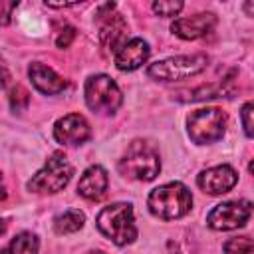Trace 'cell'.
Listing matches in <instances>:
<instances>
[{"label":"cell","instance_id":"obj_1","mask_svg":"<svg viewBox=\"0 0 254 254\" xmlns=\"http://www.w3.org/2000/svg\"><path fill=\"white\" fill-rule=\"evenodd\" d=\"M147 204L155 216L163 220H175L190 210L192 196L183 183H167L151 190Z\"/></svg>","mask_w":254,"mask_h":254},{"label":"cell","instance_id":"obj_2","mask_svg":"<svg viewBox=\"0 0 254 254\" xmlns=\"http://www.w3.org/2000/svg\"><path fill=\"white\" fill-rule=\"evenodd\" d=\"M97 228L113 244L125 246L137 238V226L133 220V208L127 202H115L105 206L97 214Z\"/></svg>","mask_w":254,"mask_h":254},{"label":"cell","instance_id":"obj_3","mask_svg":"<svg viewBox=\"0 0 254 254\" xmlns=\"http://www.w3.org/2000/svg\"><path fill=\"white\" fill-rule=\"evenodd\" d=\"M119 171L127 179L153 181L161 171V161L157 151L145 141H133L123 159L119 161Z\"/></svg>","mask_w":254,"mask_h":254},{"label":"cell","instance_id":"obj_4","mask_svg":"<svg viewBox=\"0 0 254 254\" xmlns=\"http://www.w3.org/2000/svg\"><path fill=\"white\" fill-rule=\"evenodd\" d=\"M208 65V58L204 54L192 56H175L163 62H155L147 67V75L159 81H181L198 75Z\"/></svg>","mask_w":254,"mask_h":254},{"label":"cell","instance_id":"obj_5","mask_svg":"<svg viewBox=\"0 0 254 254\" xmlns=\"http://www.w3.org/2000/svg\"><path fill=\"white\" fill-rule=\"evenodd\" d=\"M73 175V167L69 165V161L62 155V153H54L42 171H38L30 181H28V189L40 194H54L60 192L71 179Z\"/></svg>","mask_w":254,"mask_h":254},{"label":"cell","instance_id":"obj_6","mask_svg":"<svg viewBox=\"0 0 254 254\" xmlns=\"http://www.w3.org/2000/svg\"><path fill=\"white\" fill-rule=\"evenodd\" d=\"M189 135L194 143L206 145L214 143L224 135L226 129V113L218 107L196 109L189 115Z\"/></svg>","mask_w":254,"mask_h":254},{"label":"cell","instance_id":"obj_7","mask_svg":"<svg viewBox=\"0 0 254 254\" xmlns=\"http://www.w3.org/2000/svg\"><path fill=\"white\" fill-rule=\"evenodd\" d=\"M85 103L91 111L97 113H115L121 105V91L117 87V83L109 77V75H91L85 81Z\"/></svg>","mask_w":254,"mask_h":254},{"label":"cell","instance_id":"obj_8","mask_svg":"<svg viewBox=\"0 0 254 254\" xmlns=\"http://www.w3.org/2000/svg\"><path fill=\"white\" fill-rule=\"evenodd\" d=\"M115 4H103L97 12L99 24V44L105 54L117 56V52L127 44V22L121 14H111Z\"/></svg>","mask_w":254,"mask_h":254},{"label":"cell","instance_id":"obj_9","mask_svg":"<svg viewBox=\"0 0 254 254\" xmlns=\"http://www.w3.org/2000/svg\"><path fill=\"white\" fill-rule=\"evenodd\" d=\"M252 202L248 200H228V202H220L216 204L208 216H206V224L214 230H234L246 224V220L252 214Z\"/></svg>","mask_w":254,"mask_h":254},{"label":"cell","instance_id":"obj_10","mask_svg":"<svg viewBox=\"0 0 254 254\" xmlns=\"http://www.w3.org/2000/svg\"><path fill=\"white\" fill-rule=\"evenodd\" d=\"M91 129L89 123L79 113H69L54 125V137L62 145H81L89 139Z\"/></svg>","mask_w":254,"mask_h":254},{"label":"cell","instance_id":"obj_11","mask_svg":"<svg viewBox=\"0 0 254 254\" xmlns=\"http://www.w3.org/2000/svg\"><path fill=\"white\" fill-rule=\"evenodd\" d=\"M196 183L208 194H224V192H228L238 183V175H236V171L232 167L218 165V167H212V169L202 171L198 175Z\"/></svg>","mask_w":254,"mask_h":254},{"label":"cell","instance_id":"obj_12","mask_svg":"<svg viewBox=\"0 0 254 254\" xmlns=\"http://www.w3.org/2000/svg\"><path fill=\"white\" fill-rule=\"evenodd\" d=\"M216 24V18L214 14L210 12H200V14H194L190 18H179L173 22L171 30L173 34H177L179 38L183 40H196L204 34H208Z\"/></svg>","mask_w":254,"mask_h":254},{"label":"cell","instance_id":"obj_13","mask_svg":"<svg viewBox=\"0 0 254 254\" xmlns=\"http://www.w3.org/2000/svg\"><path fill=\"white\" fill-rule=\"evenodd\" d=\"M28 75H30L32 83L36 85V89L46 93V95H56V93H60V91H64L67 87V81L62 75H58L52 67L40 64V62L30 64Z\"/></svg>","mask_w":254,"mask_h":254},{"label":"cell","instance_id":"obj_14","mask_svg":"<svg viewBox=\"0 0 254 254\" xmlns=\"http://www.w3.org/2000/svg\"><path fill=\"white\" fill-rule=\"evenodd\" d=\"M149 44L141 38H133L129 40L115 56V65L121 69V71H133L137 67H141L147 58H149Z\"/></svg>","mask_w":254,"mask_h":254},{"label":"cell","instance_id":"obj_15","mask_svg":"<svg viewBox=\"0 0 254 254\" xmlns=\"http://www.w3.org/2000/svg\"><path fill=\"white\" fill-rule=\"evenodd\" d=\"M107 185H109V179H107L105 169L99 165H91L81 175V179L77 183V192L87 200H99L105 194Z\"/></svg>","mask_w":254,"mask_h":254},{"label":"cell","instance_id":"obj_16","mask_svg":"<svg viewBox=\"0 0 254 254\" xmlns=\"http://www.w3.org/2000/svg\"><path fill=\"white\" fill-rule=\"evenodd\" d=\"M83 222H85L83 212L69 208V210H64L62 214H58L54 218V228L58 234H71V232H77L83 226Z\"/></svg>","mask_w":254,"mask_h":254},{"label":"cell","instance_id":"obj_17","mask_svg":"<svg viewBox=\"0 0 254 254\" xmlns=\"http://www.w3.org/2000/svg\"><path fill=\"white\" fill-rule=\"evenodd\" d=\"M2 254H38V238L32 232L16 234L2 250Z\"/></svg>","mask_w":254,"mask_h":254},{"label":"cell","instance_id":"obj_18","mask_svg":"<svg viewBox=\"0 0 254 254\" xmlns=\"http://www.w3.org/2000/svg\"><path fill=\"white\" fill-rule=\"evenodd\" d=\"M222 250L226 254H254V240L248 236H234L224 242Z\"/></svg>","mask_w":254,"mask_h":254},{"label":"cell","instance_id":"obj_19","mask_svg":"<svg viewBox=\"0 0 254 254\" xmlns=\"http://www.w3.org/2000/svg\"><path fill=\"white\" fill-rule=\"evenodd\" d=\"M240 121H242L244 133L248 137H254V99L242 105V109H240Z\"/></svg>","mask_w":254,"mask_h":254},{"label":"cell","instance_id":"obj_20","mask_svg":"<svg viewBox=\"0 0 254 254\" xmlns=\"http://www.w3.org/2000/svg\"><path fill=\"white\" fill-rule=\"evenodd\" d=\"M28 103H30L28 91H26L22 85L12 87V91H10V105H12V109H14V111H22V109L28 107Z\"/></svg>","mask_w":254,"mask_h":254},{"label":"cell","instance_id":"obj_21","mask_svg":"<svg viewBox=\"0 0 254 254\" xmlns=\"http://www.w3.org/2000/svg\"><path fill=\"white\" fill-rule=\"evenodd\" d=\"M153 10H155L159 16H165V18L177 16V14L183 10V2H165V0H161V2H155V4H153Z\"/></svg>","mask_w":254,"mask_h":254},{"label":"cell","instance_id":"obj_22","mask_svg":"<svg viewBox=\"0 0 254 254\" xmlns=\"http://www.w3.org/2000/svg\"><path fill=\"white\" fill-rule=\"evenodd\" d=\"M73 38H75V28H73V26H64V28L60 30L58 38H56V46L64 50V48H67V46L71 44Z\"/></svg>","mask_w":254,"mask_h":254},{"label":"cell","instance_id":"obj_23","mask_svg":"<svg viewBox=\"0 0 254 254\" xmlns=\"http://www.w3.org/2000/svg\"><path fill=\"white\" fill-rule=\"evenodd\" d=\"M2 8H4V18H2V24H8L10 10H12V8H16V4H14V2H4V4H2Z\"/></svg>","mask_w":254,"mask_h":254},{"label":"cell","instance_id":"obj_24","mask_svg":"<svg viewBox=\"0 0 254 254\" xmlns=\"http://www.w3.org/2000/svg\"><path fill=\"white\" fill-rule=\"evenodd\" d=\"M244 10L250 12V14H254V4H252V2H246V4H244Z\"/></svg>","mask_w":254,"mask_h":254},{"label":"cell","instance_id":"obj_25","mask_svg":"<svg viewBox=\"0 0 254 254\" xmlns=\"http://www.w3.org/2000/svg\"><path fill=\"white\" fill-rule=\"evenodd\" d=\"M248 169H250V173H252V175H254V159H252V161H250V165H248Z\"/></svg>","mask_w":254,"mask_h":254},{"label":"cell","instance_id":"obj_26","mask_svg":"<svg viewBox=\"0 0 254 254\" xmlns=\"http://www.w3.org/2000/svg\"><path fill=\"white\" fill-rule=\"evenodd\" d=\"M87 254H103V252H87Z\"/></svg>","mask_w":254,"mask_h":254}]
</instances>
